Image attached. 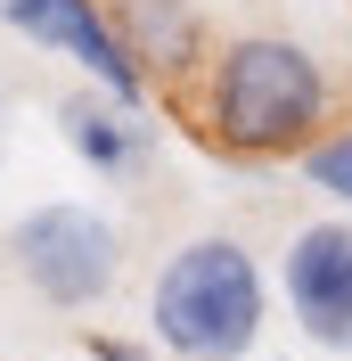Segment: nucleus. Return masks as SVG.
I'll return each instance as SVG.
<instances>
[{
  "label": "nucleus",
  "mask_w": 352,
  "mask_h": 361,
  "mask_svg": "<svg viewBox=\"0 0 352 361\" xmlns=\"http://www.w3.org/2000/svg\"><path fill=\"white\" fill-rule=\"evenodd\" d=\"M107 8V25L123 33V49H132L139 74H164V82H180V74L205 58V25L189 0H99Z\"/></svg>",
  "instance_id": "423d86ee"
},
{
  "label": "nucleus",
  "mask_w": 352,
  "mask_h": 361,
  "mask_svg": "<svg viewBox=\"0 0 352 361\" xmlns=\"http://www.w3.org/2000/svg\"><path fill=\"white\" fill-rule=\"evenodd\" d=\"M263 263L238 238H189L148 288V329L180 361H238L263 337Z\"/></svg>",
  "instance_id": "f03ea898"
},
{
  "label": "nucleus",
  "mask_w": 352,
  "mask_h": 361,
  "mask_svg": "<svg viewBox=\"0 0 352 361\" xmlns=\"http://www.w3.org/2000/svg\"><path fill=\"white\" fill-rule=\"evenodd\" d=\"M58 132H66V148L90 164V173H132V164L148 157V123H139V107H123V99H107V90H74V99H58Z\"/></svg>",
  "instance_id": "0eeeda50"
},
{
  "label": "nucleus",
  "mask_w": 352,
  "mask_h": 361,
  "mask_svg": "<svg viewBox=\"0 0 352 361\" xmlns=\"http://www.w3.org/2000/svg\"><path fill=\"white\" fill-rule=\"evenodd\" d=\"M0 25H8V33H25V42H42V49H58V58H74L90 82L107 90V99L139 107L148 74L132 66V49H123V33L107 25V8H99V0H0Z\"/></svg>",
  "instance_id": "20e7f679"
},
{
  "label": "nucleus",
  "mask_w": 352,
  "mask_h": 361,
  "mask_svg": "<svg viewBox=\"0 0 352 361\" xmlns=\"http://www.w3.org/2000/svg\"><path fill=\"white\" fill-rule=\"evenodd\" d=\"M287 312L311 345L352 353V222H303L287 238Z\"/></svg>",
  "instance_id": "39448f33"
},
{
  "label": "nucleus",
  "mask_w": 352,
  "mask_h": 361,
  "mask_svg": "<svg viewBox=\"0 0 352 361\" xmlns=\"http://www.w3.org/2000/svg\"><path fill=\"white\" fill-rule=\"evenodd\" d=\"M303 173H311L320 197L352 205V123H344V132H328V140H311V148H303Z\"/></svg>",
  "instance_id": "6e6552de"
},
{
  "label": "nucleus",
  "mask_w": 352,
  "mask_h": 361,
  "mask_svg": "<svg viewBox=\"0 0 352 361\" xmlns=\"http://www.w3.org/2000/svg\"><path fill=\"white\" fill-rule=\"evenodd\" d=\"M8 255H17L25 288L49 295L58 312H90V304L123 279V238H115V222L90 214V205H33L17 230H8Z\"/></svg>",
  "instance_id": "7ed1b4c3"
},
{
  "label": "nucleus",
  "mask_w": 352,
  "mask_h": 361,
  "mask_svg": "<svg viewBox=\"0 0 352 361\" xmlns=\"http://www.w3.org/2000/svg\"><path fill=\"white\" fill-rule=\"evenodd\" d=\"M205 140L221 157H303L328 123V74L287 33H238L205 66Z\"/></svg>",
  "instance_id": "f257e3e1"
},
{
  "label": "nucleus",
  "mask_w": 352,
  "mask_h": 361,
  "mask_svg": "<svg viewBox=\"0 0 352 361\" xmlns=\"http://www.w3.org/2000/svg\"><path fill=\"white\" fill-rule=\"evenodd\" d=\"M90 361H148L139 345H123V337H90Z\"/></svg>",
  "instance_id": "1a4fd4ad"
}]
</instances>
